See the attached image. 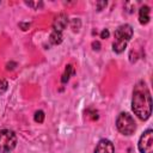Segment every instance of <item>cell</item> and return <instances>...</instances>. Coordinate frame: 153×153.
I'll return each mask as SVG.
<instances>
[{"mask_svg":"<svg viewBox=\"0 0 153 153\" xmlns=\"http://www.w3.org/2000/svg\"><path fill=\"white\" fill-rule=\"evenodd\" d=\"M131 109L134 114L142 121L149 118L152 114V98L148 87L143 81H139L133 90Z\"/></svg>","mask_w":153,"mask_h":153,"instance_id":"cell-1","label":"cell"},{"mask_svg":"<svg viewBox=\"0 0 153 153\" xmlns=\"http://www.w3.org/2000/svg\"><path fill=\"white\" fill-rule=\"evenodd\" d=\"M114 35H115V41L112 43V50L117 54H121L122 51H124L128 42L133 36V29L129 24H123L115 30Z\"/></svg>","mask_w":153,"mask_h":153,"instance_id":"cell-2","label":"cell"},{"mask_svg":"<svg viewBox=\"0 0 153 153\" xmlns=\"http://www.w3.org/2000/svg\"><path fill=\"white\" fill-rule=\"evenodd\" d=\"M116 127H117L118 131L123 135H131L136 129V124H135L134 118L127 112H121L117 116Z\"/></svg>","mask_w":153,"mask_h":153,"instance_id":"cell-3","label":"cell"},{"mask_svg":"<svg viewBox=\"0 0 153 153\" xmlns=\"http://www.w3.org/2000/svg\"><path fill=\"white\" fill-rule=\"evenodd\" d=\"M17 145V136L10 129L0 130V153H10Z\"/></svg>","mask_w":153,"mask_h":153,"instance_id":"cell-4","label":"cell"},{"mask_svg":"<svg viewBox=\"0 0 153 153\" xmlns=\"http://www.w3.org/2000/svg\"><path fill=\"white\" fill-rule=\"evenodd\" d=\"M137 148L140 153H153V130L147 129L139 139Z\"/></svg>","mask_w":153,"mask_h":153,"instance_id":"cell-5","label":"cell"},{"mask_svg":"<svg viewBox=\"0 0 153 153\" xmlns=\"http://www.w3.org/2000/svg\"><path fill=\"white\" fill-rule=\"evenodd\" d=\"M68 24V17L65 13H60L54 18L53 22V30L57 32H62Z\"/></svg>","mask_w":153,"mask_h":153,"instance_id":"cell-6","label":"cell"},{"mask_svg":"<svg viewBox=\"0 0 153 153\" xmlns=\"http://www.w3.org/2000/svg\"><path fill=\"white\" fill-rule=\"evenodd\" d=\"M94 153H115V147L110 140L102 139L94 149Z\"/></svg>","mask_w":153,"mask_h":153,"instance_id":"cell-7","label":"cell"},{"mask_svg":"<svg viewBox=\"0 0 153 153\" xmlns=\"http://www.w3.org/2000/svg\"><path fill=\"white\" fill-rule=\"evenodd\" d=\"M149 11L151 10H149V7L147 5L140 7V10H139V22H140V24L145 25V24H147L149 22V19H151Z\"/></svg>","mask_w":153,"mask_h":153,"instance_id":"cell-8","label":"cell"},{"mask_svg":"<svg viewBox=\"0 0 153 153\" xmlns=\"http://www.w3.org/2000/svg\"><path fill=\"white\" fill-rule=\"evenodd\" d=\"M49 42L54 45H57L62 42V32H57V31H51L50 36H49Z\"/></svg>","mask_w":153,"mask_h":153,"instance_id":"cell-9","label":"cell"},{"mask_svg":"<svg viewBox=\"0 0 153 153\" xmlns=\"http://www.w3.org/2000/svg\"><path fill=\"white\" fill-rule=\"evenodd\" d=\"M72 73H74V72H73V67H72V65H67L66 68H65V73L62 74V78H61L62 84H66V82L69 80Z\"/></svg>","mask_w":153,"mask_h":153,"instance_id":"cell-10","label":"cell"},{"mask_svg":"<svg viewBox=\"0 0 153 153\" xmlns=\"http://www.w3.org/2000/svg\"><path fill=\"white\" fill-rule=\"evenodd\" d=\"M33 118H35V121H36L37 123H42V122L44 121V112H43L42 110H38V111H36V112H35V116H33Z\"/></svg>","mask_w":153,"mask_h":153,"instance_id":"cell-11","label":"cell"},{"mask_svg":"<svg viewBox=\"0 0 153 153\" xmlns=\"http://www.w3.org/2000/svg\"><path fill=\"white\" fill-rule=\"evenodd\" d=\"M7 81L5 80V79H2V78H0V94H2V93H5L6 92V90H7Z\"/></svg>","mask_w":153,"mask_h":153,"instance_id":"cell-12","label":"cell"},{"mask_svg":"<svg viewBox=\"0 0 153 153\" xmlns=\"http://www.w3.org/2000/svg\"><path fill=\"white\" fill-rule=\"evenodd\" d=\"M25 4H26V5H27V6H30V7H33V8H35V10H37V8H38V7H41V6H42V5H43V4H42V2H41V1H39V2H27V1H26V2H25Z\"/></svg>","mask_w":153,"mask_h":153,"instance_id":"cell-13","label":"cell"},{"mask_svg":"<svg viewBox=\"0 0 153 153\" xmlns=\"http://www.w3.org/2000/svg\"><path fill=\"white\" fill-rule=\"evenodd\" d=\"M100 37H102V38H108V37H109V30H108V29H104V30L100 32Z\"/></svg>","mask_w":153,"mask_h":153,"instance_id":"cell-14","label":"cell"},{"mask_svg":"<svg viewBox=\"0 0 153 153\" xmlns=\"http://www.w3.org/2000/svg\"><path fill=\"white\" fill-rule=\"evenodd\" d=\"M106 6V1H102V2H97V7H98V11H102L103 7Z\"/></svg>","mask_w":153,"mask_h":153,"instance_id":"cell-15","label":"cell"},{"mask_svg":"<svg viewBox=\"0 0 153 153\" xmlns=\"http://www.w3.org/2000/svg\"><path fill=\"white\" fill-rule=\"evenodd\" d=\"M92 47H93L94 50H99L100 44H99V42H93V43H92Z\"/></svg>","mask_w":153,"mask_h":153,"instance_id":"cell-16","label":"cell"},{"mask_svg":"<svg viewBox=\"0 0 153 153\" xmlns=\"http://www.w3.org/2000/svg\"><path fill=\"white\" fill-rule=\"evenodd\" d=\"M20 26L23 27V30H27V27H29V24H20Z\"/></svg>","mask_w":153,"mask_h":153,"instance_id":"cell-17","label":"cell"}]
</instances>
